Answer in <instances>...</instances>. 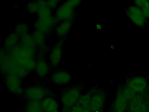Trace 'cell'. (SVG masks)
I'll list each match as a JSON object with an SVG mask.
<instances>
[{
	"label": "cell",
	"mask_w": 149,
	"mask_h": 112,
	"mask_svg": "<svg viewBox=\"0 0 149 112\" xmlns=\"http://www.w3.org/2000/svg\"><path fill=\"white\" fill-rule=\"evenodd\" d=\"M149 4V1L146 0H137L134 1V5L141 10Z\"/></svg>",
	"instance_id": "obj_28"
},
{
	"label": "cell",
	"mask_w": 149,
	"mask_h": 112,
	"mask_svg": "<svg viewBox=\"0 0 149 112\" xmlns=\"http://www.w3.org/2000/svg\"><path fill=\"white\" fill-rule=\"evenodd\" d=\"M143 14L146 19L149 18V4L142 9Z\"/></svg>",
	"instance_id": "obj_30"
},
{
	"label": "cell",
	"mask_w": 149,
	"mask_h": 112,
	"mask_svg": "<svg viewBox=\"0 0 149 112\" xmlns=\"http://www.w3.org/2000/svg\"><path fill=\"white\" fill-rule=\"evenodd\" d=\"M95 90V89H92L84 94H81L76 104L83 107L90 108L91 97Z\"/></svg>",
	"instance_id": "obj_19"
},
{
	"label": "cell",
	"mask_w": 149,
	"mask_h": 112,
	"mask_svg": "<svg viewBox=\"0 0 149 112\" xmlns=\"http://www.w3.org/2000/svg\"><path fill=\"white\" fill-rule=\"evenodd\" d=\"M129 101L119 90L115 98L113 104L114 112H126Z\"/></svg>",
	"instance_id": "obj_13"
},
{
	"label": "cell",
	"mask_w": 149,
	"mask_h": 112,
	"mask_svg": "<svg viewBox=\"0 0 149 112\" xmlns=\"http://www.w3.org/2000/svg\"><path fill=\"white\" fill-rule=\"evenodd\" d=\"M50 91L47 88L40 85H35L26 88L23 95L28 100L42 101L46 97L50 96Z\"/></svg>",
	"instance_id": "obj_4"
},
{
	"label": "cell",
	"mask_w": 149,
	"mask_h": 112,
	"mask_svg": "<svg viewBox=\"0 0 149 112\" xmlns=\"http://www.w3.org/2000/svg\"><path fill=\"white\" fill-rule=\"evenodd\" d=\"M20 37L14 32H11L7 36L3 48L9 50L16 46L19 42Z\"/></svg>",
	"instance_id": "obj_18"
},
{
	"label": "cell",
	"mask_w": 149,
	"mask_h": 112,
	"mask_svg": "<svg viewBox=\"0 0 149 112\" xmlns=\"http://www.w3.org/2000/svg\"><path fill=\"white\" fill-rule=\"evenodd\" d=\"M39 6V10L37 13L38 19H46L50 18L54 16L52 10L46 5L45 1H37Z\"/></svg>",
	"instance_id": "obj_16"
},
{
	"label": "cell",
	"mask_w": 149,
	"mask_h": 112,
	"mask_svg": "<svg viewBox=\"0 0 149 112\" xmlns=\"http://www.w3.org/2000/svg\"><path fill=\"white\" fill-rule=\"evenodd\" d=\"M81 1L78 0H70L61 4L56 9L55 17L60 22L65 20L74 21L76 8L80 5Z\"/></svg>",
	"instance_id": "obj_2"
},
{
	"label": "cell",
	"mask_w": 149,
	"mask_h": 112,
	"mask_svg": "<svg viewBox=\"0 0 149 112\" xmlns=\"http://www.w3.org/2000/svg\"><path fill=\"white\" fill-rule=\"evenodd\" d=\"M65 38H60L49 50L48 59L51 67L55 68L59 66L62 57V47Z\"/></svg>",
	"instance_id": "obj_7"
},
{
	"label": "cell",
	"mask_w": 149,
	"mask_h": 112,
	"mask_svg": "<svg viewBox=\"0 0 149 112\" xmlns=\"http://www.w3.org/2000/svg\"><path fill=\"white\" fill-rule=\"evenodd\" d=\"M81 95V88L79 86H71L63 91L61 95V101L63 109L70 110L77 103Z\"/></svg>",
	"instance_id": "obj_3"
},
{
	"label": "cell",
	"mask_w": 149,
	"mask_h": 112,
	"mask_svg": "<svg viewBox=\"0 0 149 112\" xmlns=\"http://www.w3.org/2000/svg\"><path fill=\"white\" fill-rule=\"evenodd\" d=\"M73 20H65L60 22L55 31L56 35L60 38H65L73 27Z\"/></svg>",
	"instance_id": "obj_14"
},
{
	"label": "cell",
	"mask_w": 149,
	"mask_h": 112,
	"mask_svg": "<svg viewBox=\"0 0 149 112\" xmlns=\"http://www.w3.org/2000/svg\"><path fill=\"white\" fill-rule=\"evenodd\" d=\"M26 112H44L41 101L29 100L26 106Z\"/></svg>",
	"instance_id": "obj_20"
},
{
	"label": "cell",
	"mask_w": 149,
	"mask_h": 112,
	"mask_svg": "<svg viewBox=\"0 0 149 112\" xmlns=\"http://www.w3.org/2000/svg\"><path fill=\"white\" fill-rule=\"evenodd\" d=\"M105 95L102 91L96 89L92 94L90 105L91 112H101L104 106Z\"/></svg>",
	"instance_id": "obj_10"
},
{
	"label": "cell",
	"mask_w": 149,
	"mask_h": 112,
	"mask_svg": "<svg viewBox=\"0 0 149 112\" xmlns=\"http://www.w3.org/2000/svg\"><path fill=\"white\" fill-rule=\"evenodd\" d=\"M26 8L30 14H37L38 10H39V6L37 1H31L27 4Z\"/></svg>",
	"instance_id": "obj_24"
},
{
	"label": "cell",
	"mask_w": 149,
	"mask_h": 112,
	"mask_svg": "<svg viewBox=\"0 0 149 112\" xmlns=\"http://www.w3.org/2000/svg\"><path fill=\"white\" fill-rule=\"evenodd\" d=\"M120 91H121L123 95L130 101L135 96H136V94L132 91L130 88L125 86L123 88L120 89Z\"/></svg>",
	"instance_id": "obj_25"
},
{
	"label": "cell",
	"mask_w": 149,
	"mask_h": 112,
	"mask_svg": "<svg viewBox=\"0 0 149 112\" xmlns=\"http://www.w3.org/2000/svg\"><path fill=\"white\" fill-rule=\"evenodd\" d=\"M144 102L143 97L140 95H136L132 99L129 101L127 108V112H134L142 103Z\"/></svg>",
	"instance_id": "obj_21"
},
{
	"label": "cell",
	"mask_w": 149,
	"mask_h": 112,
	"mask_svg": "<svg viewBox=\"0 0 149 112\" xmlns=\"http://www.w3.org/2000/svg\"><path fill=\"white\" fill-rule=\"evenodd\" d=\"M29 26L26 23L21 22L17 24L15 28L14 32L19 37L29 33Z\"/></svg>",
	"instance_id": "obj_23"
},
{
	"label": "cell",
	"mask_w": 149,
	"mask_h": 112,
	"mask_svg": "<svg viewBox=\"0 0 149 112\" xmlns=\"http://www.w3.org/2000/svg\"><path fill=\"white\" fill-rule=\"evenodd\" d=\"M0 59L1 73L3 76L13 74L22 79L27 77L30 73L19 65L4 48L1 50Z\"/></svg>",
	"instance_id": "obj_1"
},
{
	"label": "cell",
	"mask_w": 149,
	"mask_h": 112,
	"mask_svg": "<svg viewBox=\"0 0 149 112\" xmlns=\"http://www.w3.org/2000/svg\"><path fill=\"white\" fill-rule=\"evenodd\" d=\"M126 14L131 21L135 25L143 27L146 24V18L141 9L133 5L130 6L126 10Z\"/></svg>",
	"instance_id": "obj_8"
},
{
	"label": "cell",
	"mask_w": 149,
	"mask_h": 112,
	"mask_svg": "<svg viewBox=\"0 0 149 112\" xmlns=\"http://www.w3.org/2000/svg\"><path fill=\"white\" fill-rule=\"evenodd\" d=\"M96 28L98 29H101L102 28V26L100 24H97L96 25Z\"/></svg>",
	"instance_id": "obj_31"
},
{
	"label": "cell",
	"mask_w": 149,
	"mask_h": 112,
	"mask_svg": "<svg viewBox=\"0 0 149 112\" xmlns=\"http://www.w3.org/2000/svg\"><path fill=\"white\" fill-rule=\"evenodd\" d=\"M148 109L149 106L148 104L144 102L137 108L134 112H148Z\"/></svg>",
	"instance_id": "obj_29"
},
{
	"label": "cell",
	"mask_w": 149,
	"mask_h": 112,
	"mask_svg": "<svg viewBox=\"0 0 149 112\" xmlns=\"http://www.w3.org/2000/svg\"><path fill=\"white\" fill-rule=\"evenodd\" d=\"M31 35L37 50L47 46L46 44L47 36L45 34L41 32L34 30Z\"/></svg>",
	"instance_id": "obj_17"
},
{
	"label": "cell",
	"mask_w": 149,
	"mask_h": 112,
	"mask_svg": "<svg viewBox=\"0 0 149 112\" xmlns=\"http://www.w3.org/2000/svg\"><path fill=\"white\" fill-rule=\"evenodd\" d=\"M19 44L25 47L37 50L33 40L32 35L29 33L20 37Z\"/></svg>",
	"instance_id": "obj_22"
},
{
	"label": "cell",
	"mask_w": 149,
	"mask_h": 112,
	"mask_svg": "<svg viewBox=\"0 0 149 112\" xmlns=\"http://www.w3.org/2000/svg\"><path fill=\"white\" fill-rule=\"evenodd\" d=\"M72 76L70 73L64 70H55L50 74V80L56 85H66L69 83Z\"/></svg>",
	"instance_id": "obj_11"
},
{
	"label": "cell",
	"mask_w": 149,
	"mask_h": 112,
	"mask_svg": "<svg viewBox=\"0 0 149 112\" xmlns=\"http://www.w3.org/2000/svg\"><path fill=\"white\" fill-rule=\"evenodd\" d=\"M61 1L57 0H50V1H45L46 5L50 9H56L59 7V3Z\"/></svg>",
	"instance_id": "obj_26"
},
{
	"label": "cell",
	"mask_w": 149,
	"mask_h": 112,
	"mask_svg": "<svg viewBox=\"0 0 149 112\" xmlns=\"http://www.w3.org/2000/svg\"><path fill=\"white\" fill-rule=\"evenodd\" d=\"M4 81L8 90L17 95L24 94V90L22 87V79L13 74L3 76Z\"/></svg>",
	"instance_id": "obj_6"
},
{
	"label": "cell",
	"mask_w": 149,
	"mask_h": 112,
	"mask_svg": "<svg viewBox=\"0 0 149 112\" xmlns=\"http://www.w3.org/2000/svg\"><path fill=\"white\" fill-rule=\"evenodd\" d=\"M59 22L54 15L48 19H37L34 24V30L41 32L47 36L55 30Z\"/></svg>",
	"instance_id": "obj_5"
},
{
	"label": "cell",
	"mask_w": 149,
	"mask_h": 112,
	"mask_svg": "<svg viewBox=\"0 0 149 112\" xmlns=\"http://www.w3.org/2000/svg\"><path fill=\"white\" fill-rule=\"evenodd\" d=\"M70 112H91V111L89 108L83 107L76 104L72 107Z\"/></svg>",
	"instance_id": "obj_27"
},
{
	"label": "cell",
	"mask_w": 149,
	"mask_h": 112,
	"mask_svg": "<svg viewBox=\"0 0 149 112\" xmlns=\"http://www.w3.org/2000/svg\"><path fill=\"white\" fill-rule=\"evenodd\" d=\"M125 86L130 88L136 94L143 93L148 87V82L144 77L135 76L127 80Z\"/></svg>",
	"instance_id": "obj_9"
},
{
	"label": "cell",
	"mask_w": 149,
	"mask_h": 112,
	"mask_svg": "<svg viewBox=\"0 0 149 112\" xmlns=\"http://www.w3.org/2000/svg\"><path fill=\"white\" fill-rule=\"evenodd\" d=\"M44 112H58L59 104L57 101L51 96H47L41 101Z\"/></svg>",
	"instance_id": "obj_15"
},
{
	"label": "cell",
	"mask_w": 149,
	"mask_h": 112,
	"mask_svg": "<svg viewBox=\"0 0 149 112\" xmlns=\"http://www.w3.org/2000/svg\"><path fill=\"white\" fill-rule=\"evenodd\" d=\"M51 67L49 63L45 58H37L34 71L37 76L43 78L49 74Z\"/></svg>",
	"instance_id": "obj_12"
}]
</instances>
